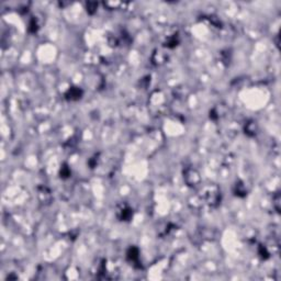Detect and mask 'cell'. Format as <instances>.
<instances>
[{
    "mask_svg": "<svg viewBox=\"0 0 281 281\" xmlns=\"http://www.w3.org/2000/svg\"><path fill=\"white\" fill-rule=\"evenodd\" d=\"M117 217L121 221H128L132 217V210L126 205H123L120 210H117Z\"/></svg>",
    "mask_w": 281,
    "mask_h": 281,
    "instance_id": "obj_1",
    "label": "cell"
},
{
    "mask_svg": "<svg viewBox=\"0 0 281 281\" xmlns=\"http://www.w3.org/2000/svg\"><path fill=\"white\" fill-rule=\"evenodd\" d=\"M82 91L79 88H70L69 90L66 92V98L68 100H78L81 98Z\"/></svg>",
    "mask_w": 281,
    "mask_h": 281,
    "instance_id": "obj_2",
    "label": "cell"
},
{
    "mask_svg": "<svg viewBox=\"0 0 281 281\" xmlns=\"http://www.w3.org/2000/svg\"><path fill=\"white\" fill-rule=\"evenodd\" d=\"M128 258L130 260H132V261H136L138 259V250L135 247L130 248L129 252H128Z\"/></svg>",
    "mask_w": 281,
    "mask_h": 281,
    "instance_id": "obj_3",
    "label": "cell"
},
{
    "mask_svg": "<svg viewBox=\"0 0 281 281\" xmlns=\"http://www.w3.org/2000/svg\"><path fill=\"white\" fill-rule=\"evenodd\" d=\"M235 188H236V190H235V192H236V194H238V195H245L246 194V189L244 188V186L243 185H240V183H236L235 185Z\"/></svg>",
    "mask_w": 281,
    "mask_h": 281,
    "instance_id": "obj_4",
    "label": "cell"
},
{
    "mask_svg": "<svg viewBox=\"0 0 281 281\" xmlns=\"http://www.w3.org/2000/svg\"><path fill=\"white\" fill-rule=\"evenodd\" d=\"M97 8H98V3H96V2H88L87 3V11L91 14L96 12Z\"/></svg>",
    "mask_w": 281,
    "mask_h": 281,
    "instance_id": "obj_5",
    "label": "cell"
},
{
    "mask_svg": "<svg viewBox=\"0 0 281 281\" xmlns=\"http://www.w3.org/2000/svg\"><path fill=\"white\" fill-rule=\"evenodd\" d=\"M69 176H70L69 168H68L67 166H63V167L60 168V177H63V178H67V177H69Z\"/></svg>",
    "mask_w": 281,
    "mask_h": 281,
    "instance_id": "obj_6",
    "label": "cell"
},
{
    "mask_svg": "<svg viewBox=\"0 0 281 281\" xmlns=\"http://www.w3.org/2000/svg\"><path fill=\"white\" fill-rule=\"evenodd\" d=\"M259 252H260V255H261L263 258H267V257H268V255H269V252H267L266 247H263V246H260V248H259Z\"/></svg>",
    "mask_w": 281,
    "mask_h": 281,
    "instance_id": "obj_7",
    "label": "cell"
},
{
    "mask_svg": "<svg viewBox=\"0 0 281 281\" xmlns=\"http://www.w3.org/2000/svg\"><path fill=\"white\" fill-rule=\"evenodd\" d=\"M29 29H30V31H31V29H33V33H34V32H36V30H37V24H36V22H35L34 20H32V21H31Z\"/></svg>",
    "mask_w": 281,
    "mask_h": 281,
    "instance_id": "obj_8",
    "label": "cell"
}]
</instances>
